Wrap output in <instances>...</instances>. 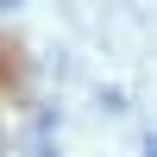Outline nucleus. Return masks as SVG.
<instances>
[{
    "instance_id": "nucleus-2",
    "label": "nucleus",
    "mask_w": 157,
    "mask_h": 157,
    "mask_svg": "<svg viewBox=\"0 0 157 157\" xmlns=\"http://www.w3.org/2000/svg\"><path fill=\"white\" fill-rule=\"evenodd\" d=\"M145 157H157V138H145Z\"/></svg>"
},
{
    "instance_id": "nucleus-1",
    "label": "nucleus",
    "mask_w": 157,
    "mask_h": 157,
    "mask_svg": "<svg viewBox=\"0 0 157 157\" xmlns=\"http://www.w3.org/2000/svg\"><path fill=\"white\" fill-rule=\"evenodd\" d=\"M32 157H57V151H50V145H38V151H32Z\"/></svg>"
}]
</instances>
